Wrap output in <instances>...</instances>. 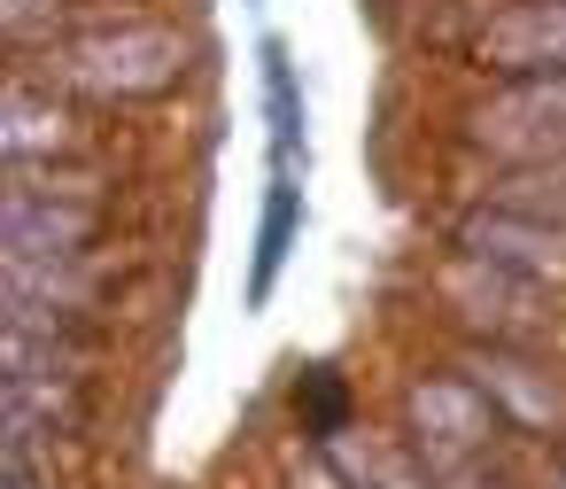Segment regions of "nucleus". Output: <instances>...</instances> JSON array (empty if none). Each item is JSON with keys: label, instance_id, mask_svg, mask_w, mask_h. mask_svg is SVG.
<instances>
[{"label": "nucleus", "instance_id": "nucleus-1", "mask_svg": "<svg viewBox=\"0 0 566 489\" xmlns=\"http://www.w3.org/2000/svg\"><path fill=\"white\" fill-rule=\"evenodd\" d=\"M187 71V48L179 32H156V24H125V32H94L78 48H63V79H78L86 94H164L171 79Z\"/></svg>", "mask_w": 566, "mask_h": 489}, {"label": "nucleus", "instance_id": "nucleus-2", "mask_svg": "<svg viewBox=\"0 0 566 489\" xmlns=\"http://www.w3.org/2000/svg\"><path fill=\"white\" fill-rule=\"evenodd\" d=\"M481 141L527 164H566V71L512 86L496 110H481Z\"/></svg>", "mask_w": 566, "mask_h": 489}, {"label": "nucleus", "instance_id": "nucleus-3", "mask_svg": "<svg viewBox=\"0 0 566 489\" xmlns=\"http://www.w3.org/2000/svg\"><path fill=\"white\" fill-rule=\"evenodd\" d=\"M481 63L504 79H558L566 71V0H520L481 32Z\"/></svg>", "mask_w": 566, "mask_h": 489}, {"label": "nucleus", "instance_id": "nucleus-4", "mask_svg": "<svg viewBox=\"0 0 566 489\" xmlns=\"http://www.w3.org/2000/svg\"><path fill=\"white\" fill-rule=\"evenodd\" d=\"M411 419H419L427 466H465V458L481 450V435L496 427V412L481 404L473 381H419V388H411Z\"/></svg>", "mask_w": 566, "mask_h": 489}, {"label": "nucleus", "instance_id": "nucleus-5", "mask_svg": "<svg viewBox=\"0 0 566 489\" xmlns=\"http://www.w3.org/2000/svg\"><path fill=\"white\" fill-rule=\"evenodd\" d=\"M473 388H481V396H496V404H504L520 427H558V381H551L543 365L512 357V350L473 357Z\"/></svg>", "mask_w": 566, "mask_h": 489}, {"label": "nucleus", "instance_id": "nucleus-6", "mask_svg": "<svg viewBox=\"0 0 566 489\" xmlns=\"http://www.w3.org/2000/svg\"><path fill=\"white\" fill-rule=\"evenodd\" d=\"M295 226H303V187H295V171H272V187H264V226H256V272H249V295H256V303L272 295L280 264H287V249H295Z\"/></svg>", "mask_w": 566, "mask_h": 489}, {"label": "nucleus", "instance_id": "nucleus-7", "mask_svg": "<svg viewBox=\"0 0 566 489\" xmlns=\"http://www.w3.org/2000/svg\"><path fill=\"white\" fill-rule=\"evenodd\" d=\"M264 117H272V171H295L303 156V94H295V63L280 40H264Z\"/></svg>", "mask_w": 566, "mask_h": 489}, {"label": "nucleus", "instance_id": "nucleus-8", "mask_svg": "<svg viewBox=\"0 0 566 489\" xmlns=\"http://www.w3.org/2000/svg\"><path fill=\"white\" fill-rule=\"evenodd\" d=\"M295 404H311V427H318V435H342L349 388H342V373H326V365H318V373L303 381V396H295Z\"/></svg>", "mask_w": 566, "mask_h": 489}, {"label": "nucleus", "instance_id": "nucleus-9", "mask_svg": "<svg viewBox=\"0 0 566 489\" xmlns=\"http://www.w3.org/2000/svg\"><path fill=\"white\" fill-rule=\"evenodd\" d=\"M9 489H32V481H24V474H17V481H9Z\"/></svg>", "mask_w": 566, "mask_h": 489}]
</instances>
